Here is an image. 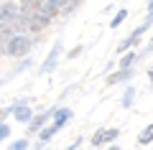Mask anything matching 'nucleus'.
<instances>
[{
	"label": "nucleus",
	"instance_id": "obj_7",
	"mask_svg": "<svg viewBox=\"0 0 153 150\" xmlns=\"http://www.w3.org/2000/svg\"><path fill=\"white\" fill-rule=\"evenodd\" d=\"M151 140H153V125H151V127H146V132L140 135V143H143V145L151 143Z\"/></svg>",
	"mask_w": 153,
	"mask_h": 150
},
{
	"label": "nucleus",
	"instance_id": "obj_6",
	"mask_svg": "<svg viewBox=\"0 0 153 150\" xmlns=\"http://www.w3.org/2000/svg\"><path fill=\"white\" fill-rule=\"evenodd\" d=\"M46 117H49V115H38V117H33V120H31V130H38L41 125L46 122Z\"/></svg>",
	"mask_w": 153,
	"mask_h": 150
},
{
	"label": "nucleus",
	"instance_id": "obj_16",
	"mask_svg": "<svg viewBox=\"0 0 153 150\" xmlns=\"http://www.w3.org/2000/svg\"><path fill=\"white\" fill-rule=\"evenodd\" d=\"M112 150H117V148H112Z\"/></svg>",
	"mask_w": 153,
	"mask_h": 150
},
{
	"label": "nucleus",
	"instance_id": "obj_8",
	"mask_svg": "<svg viewBox=\"0 0 153 150\" xmlns=\"http://www.w3.org/2000/svg\"><path fill=\"white\" fill-rule=\"evenodd\" d=\"M66 117H69V109H59V112H56V127H59Z\"/></svg>",
	"mask_w": 153,
	"mask_h": 150
},
{
	"label": "nucleus",
	"instance_id": "obj_12",
	"mask_svg": "<svg viewBox=\"0 0 153 150\" xmlns=\"http://www.w3.org/2000/svg\"><path fill=\"white\" fill-rule=\"evenodd\" d=\"M54 132H56V125H54V127H46L44 132H41V140H49V137H51Z\"/></svg>",
	"mask_w": 153,
	"mask_h": 150
},
{
	"label": "nucleus",
	"instance_id": "obj_3",
	"mask_svg": "<svg viewBox=\"0 0 153 150\" xmlns=\"http://www.w3.org/2000/svg\"><path fill=\"white\" fill-rule=\"evenodd\" d=\"M18 5H13V3H3V10H0V18H8V21H13V18L18 16Z\"/></svg>",
	"mask_w": 153,
	"mask_h": 150
},
{
	"label": "nucleus",
	"instance_id": "obj_9",
	"mask_svg": "<svg viewBox=\"0 0 153 150\" xmlns=\"http://www.w3.org/2000/svg\"><path fill=\"white\" fill-rule=\"evenodd\" d=\"M133 61H135V54H125V56H123V69L133 66Z\"/></svg>",
	"mask_w": 153,
	"mask_h": 150
},
{
	"label": "nucleus",
	"instance_id": "obj_14",
	"mask_svg": "<svg viewBox=\"0 0 153 150\" xmlns=\"http://www.w3.org/2000/svg\"><path fill=\"white\" fill-rule=\"evenodd\" d=\"M151 16H153V3H151Z\"/></svg>",
	"mask_w": 153,
	"mask_h": 150
},
{
	"label": "nucleus",
	"instance_id": "obj_2",
	"mask_svg": "<svg viewBox=\"0 0 153 150\" xmlns=\"http://www.w3.org/2000/svg\"><path fill=\"white\" fill-rule=\"evenodd\" d=\"M115 137H117V130H102V132H97L92 137V143L94 145H102L105 140H115Z\"/></svg>",
	"mask_w": 153,
	"mask_h": 150
},
{
	"label": "nucleus",
	"instance_id": "obj_15",
	"mask_svg": "<svg viewBox=\"0 0 153 150\" xmlns=\"http://www.w3.org/2000/svg\"><path fill=\"white\" fill-rule=\"evenodd\" d=\"M151 81H153V69H151Z\"/></svg>",
	"mask_w": 153,
	"mask_h": 150
},
{
	"label": "nucleus",
	"instance_id": "obj_1",
	"mask_svg": "<svg viewBox=\"0 0 153 150\" xmlns=\"http://www.w3.org/2000/svg\"><path fill=\"white\" fill-rule=\"evenodd\" d=\"M3 51L10 54V56H26L28 51H31V41L23 38V36H16V38H10V43L3 46Z\"/></svg>",
	"mask_w": 153,
	"mask_h": 150
},
{
	"label": "nucleus",
	"instance_id": "obj_10",
	"mask_svg": "<svg viewBox=\"0 0 153 150\" xmlns=\"http://www.w3.org/2000/svg\"><path fill=\"white\" fill-rule=\"evenodd\" d=\"M16 117H18V120H23V122H26V120H31V112H28L26 107H21V109H18V112H16Z\"/></svg>",
	"mask_w": 153,
	"mask_h": 150
},
{
	"label": "nucleus",
	"instance_id": "obj_4",
	"mask_svg": "<svg viewBox=\"0 0 153 150\" xmlns=\"http://www.w3.org/2000/svg\"><path fill=\"white\" fill-rule=\"evenodd\" d=\"M59 43H56V46H54V51H51V56H49V59H46V64H44V71H51V69H54V66H56V56H59Z\"/></svg>",
	"mask_w": 153,
	"mask_h": 150
},
{
	"label": "nucleus",
	"instance_id": "obj_5",
	"mask_svg": "<svg viewBox=\"0 0 153 150\" xmlns=\"http://www.w3.org/2000/svg\"><path fill=\"white\" fill-rule=\"evenodd\" d=\"M128 76H130V69H123V71H117V74L110 76V84H115V81H123V79H128Z\"/></svg>",
	"mask_w": 153,
	"mask_h": 150
},
{
	"label": "nucleus",
	"instance_id": "obj_13",
	"mask_svg": "<svg viewBox=\"0 0 153 150\" xmlns=\"http://www.w3.org/2000/svg\"><path fill=\"white\" fill-rule=\"evenodd\" d=\"M10 150H26V140H18V143L16 145H13V148Z\"/></svg>",
	"mask_w": 153,
	"mask_h": 150
},
{
	"label": "nucleus",
	"instance_id": "obj_11",
	"mask_svg": "<svg viewBox=\"0 0 153 150\" xmlns=\"http://www.w3.org/2000/svg\"><path fill=\"white\" fill-rule=\"evenodd\" d=\"M125 16H128L125 10H120V13H117V18H115V21H112V28H117V26H120V23L125 21Z\"/></svg>",
	"mask_w": 153,
	"mask_h": 150
}]
</instances>
